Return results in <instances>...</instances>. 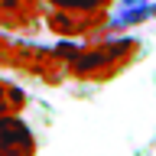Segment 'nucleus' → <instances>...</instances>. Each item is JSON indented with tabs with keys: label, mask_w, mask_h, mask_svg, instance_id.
Wrapping results in <instances>:
<instances>
[{
	"label": "nucleus",
	"mask_w": 156,
	"mask_h": 156,
	"mask_svg": "<svg viewBox=\"0 0 156 156\" xmlns=\"http://www.w3.org/2000/svg\"><path fill=\"white\" fill-rule=\"evenodd\" d=\"M136 49H140L136 39H107V42H98L85 52H72L68 72L85 81H104V78L117 75L127 62H133Z\"/></svg>",
	"instance_id": "f257e3e1"
},
{
	"label": "nucleus",
	"mask_w": 156,
	"mask_h": 156,
	"mask_svg": "<svg viewBox=\"0 0 156 156\" xmlns=\"http://www.w3.org/2000/svg\"><path fill=\"white\" fill-rule=\"evenodd\" d=\"M107 26L104 7L98 10H78V7H55L49 13V29L58 33V36H85V33H94V29Z\"/></svg>",
	"instance_id": "f03ea898"
},
{
	"label": "nucleus",
	"mask_w": 156,
	"mask_h": 156,
	"mask_svg": "<svg viewBox=\"0 0 156 156\" xmlns=\"http://www.w3.org/2000/svg\"><path fill=\"white\" fill-rule=\"evenodd\" d=\"M36 136L16 114H0V156H33Z\"/></svg>",
	"instance_id": "7ed1b4c3"
},
{
	"label": "nucleus",
	"mask_w": 156,
	"mask_h": 156,
	"mask_svg": "<svg viewBox=\"0 0 156 156\" xmlns=\"http://www.w3.org/2000/svg\"><path fill=\"white\" fill-rule=\"evenodd\" d=\"M39 0H0V26L3 29H29L39 16Z\"/></svg>",
	"instance_id": "20e7f679"
},
{
	"label": "nucleus",
	"mask_w": 156,
	"mask_h": 156,
	"mask_svg": "<svg viewBox=\"0 0 156 156\" xmlns=\"http://www.w3.org/2000/svg\"><path fill=\"white\" fill-rule=\"evenodd\" d=\"M153 13H156V7H150L146 0H127L124 7L107 20V26L111 29H124V26H133V23H140V20L153 16Z\"/></svg>",
	"instance_id": "39448f33"
},
{
	"label": "nucleus",
	"mask_w": 156,
	"mask_h": 156,
	"mask_svg": "<svg viewBox=\"0 0 156 156\" xmlns=\"http://www.w3.org/2000/svg\"><path fill=\"white\" fill-rule=\"evenodd\" d=\"M26 107V91L7 78H0V114H16Z\"/></svg>",
	"instance_id": "423d86ee"
},
{
	"label": "nucleus",
	"mask_w": 156,
	"mask_h": 156,
	"mask_svg": "<svg viewBox=\"0 0 156 156\" xmlns=\"http://www.w3.org/2000/svg\"><path fill=\"white\" fill-rule=\"evenodd\" d=\"M52 7H78V10H98L104 7V3H111V0H49Z\"/></svg>",
	"instance_id": "0eeeda50"
},
{
	"label": "nucleus",
	"mask_w": 156,
	"mask_h": 156,
	"mask_svg": "<svg viewBox=\"0 0 156 156\" xmlns=\"http://www.w3.org/2000/svg\"><path fill=\"white\" fill-rule=\"evenodd\" d=\"M13 58H16V42L0 33V65H13Z\"/></svg>",
	"instance_id": "6e6552de"
}]
</instances>
